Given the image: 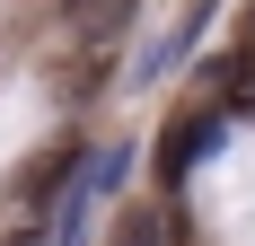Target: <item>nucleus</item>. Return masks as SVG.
Listing matches in <instances>:
<instances>
[{
    "label": "nucleus",
    "instance_id": "nucleus-4",
    "mask_svg": "<svg viewBox=\"0 0 255 246\" xmlns=\"http://www.w3.org/2000/svg\"><path fill=\"white\" fill-rule=\"evenodd\" d=\"M247 44H255V35H247Z\"/></svg>",
    "mask_w": 255,
    "mask_h": 246
},
{
    "label": "nucleus",
    "instance_id": "nucleus-2",
    "mask_svg": "<svg viewBox=\"0 0 255 246\" xmlns=\"http://www.w3.org/2000/svg\"><path fill=\"white\" fill-rule=\"evenodd\" d=\"M124 246H158V220H132V229H124Z\"/></svg>",
    "mask_w": 255,
    "mask_h": 246
},
{
    "label": "nucleus",
    "instance_id": "nucleus-1",
    "mask_svg": "<svg viewBox=\"0 0 255 246\" xmlns=\"http://www.w3.org/2000/svg\"><path fill=\"white\" fill-rule=\"evenodd\" d=\"M220 132H229V115H220V106H194V123H167V141H158V176H167V185H185V167H203V149L220 141Z\"/></svg>",
    "mask_w": 255,
    "mask_h": 246
},
{
    "label": "nucleus",
    "instance_id": "nucleus-3",
    "mask_svg": "<svg viewBox=\"0 0 255 246\" xmlns=\"http://www.w3.org/2000/svg\"><path fill=\"white\" fill-rule=\"evenodd\" d=\"M9 246H35V238H9Z\"/></svg>",
    "mask_w": 255,
    "mask_h": 246
}]
</instances>
